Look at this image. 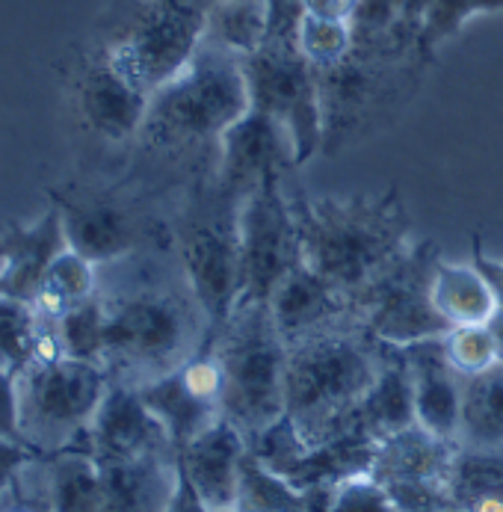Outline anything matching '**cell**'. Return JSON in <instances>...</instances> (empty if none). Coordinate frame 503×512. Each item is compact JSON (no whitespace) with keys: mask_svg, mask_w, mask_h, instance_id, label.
<instances>
[{"mask_svg":"<svg viewBox=\"0 0 503 512\" xmlns=\"http://www.w3.org/2000/svg\"><path fill=\"white\" fill-rule=\"evenodd\" d=\"M329 512H400L391 492L370 474H353L332 486Z\"/></svg>","mask_w":503,"mask_h":512,"instance_id":"34","label":"cell"},{"mask_svg":"<svg viewBox=\"0 0 503 512\" xmlns=\"http://www.w3.org/2000/svg\"><path fill=\"white\" fill-rule=\"evenodd\" d=\"M435 261L424 252H409L382 282L364 293V329L382 347H412L444 338L450 326L432 308L430 276Z\"/></svg>","mask_w":503,"mask_h":512,"instance_id":"11","label":"cell"},{"mask_svg":"<svg viewBox=\"0 0 503 512\" xmlns=\"http://www.w3.org/2000/svg\"><path fill=\"white\" fill-rule=\"evenodd\" d=\"M267 30H270L267 0H216L205 39H211L237 57H249L267 42Z\"/></svg>","mask_w":503,"mask_h":512,"instance_id":"27","label":"cell"},{"mask_svg":"<svg viewBox=\"0 0 503 512\" xmlns=\"http://www.w3.org/2000/svg\"><path fill=\"white\" fill-rule=\"evenodd\" d=\"M83 441L98 462L134 459L148 453H178L166 427L145 406L140 391L116 382H110V391L101 400Z\"/></svg>","mask_w":503,"mask_h":512,"instance_id":"15","label":"cell"},{"mask_svg":"<svg viewBox=\"0 0 503 512\" xmlns=\"http://www.w3.org/2000/svg\"><path fill=\"white\" fill-rule=\"evenodd\" d=\"M492 332H495V338H498V353H501V365H503V308L492 317Z\"/></svg>","mask_w":503,"mask_h":512,"instance_id":"43","label":"cell"},{"mask_svg":"<svg viewBox=\"0 0 503 512\" xmlns=\"http://www.w3.org/2000/svg\"><path fill=\"white\" fill-rule=\"evenodd\" d=\"M74 98L83 122L104 140L122 143L143 131L148 92L119 72L101 48L89 51L74 74Z\"/></svg>","mask_w":503,"mask_h":512,"instance_id":"14","label":"cell"},{"mask_svg":"<svg viewBox=\"0 0 503 512\" xmlns=\"http://www.w3.org/2000/svg\"><path fill=\"white\" fill-rule=\"evenodd\" d=\"M66 249L69 240L57 205L27 225L9 222L0 234V299L33 305L42 279Z\"/></svg>","mask_w":503,"mask_h":512,"instance_id":"16","label":"cell"},{"mask_svg":"<svg viewBox=\"0 0 503 512\" xmlns=\"http://www.w3.org/2000/svg\"><path fill=\"white\" fill-rule=\"evenodd\" d=\"M471 264L486 276V282H489L492 291H495L498 308H503V261L492 258V255L483 249V237H480V234L471 240Z\"/></svg>","mask_w":503,"mask_h":512,"instance_id":"37","label":"cell"},{"mask_svg":"<svg viewBox=\"0 0 503 512\" xmlns=\"http://www.w3.org/2000/svg\"><path fill=\"white\" fill-rule=\"evenodd\" d=\"M282 178L285 175H270L237 205L243 273L240 302H267L273 288L288 276L290 267L302 261L296 217Z\"/></svg>","mask_w":503,"mask_h":512,"instance_id":"10","label":"cell"},{"mask_svg":"<svg viewBox=\"0 0 503 512\" xmlns=\"http://www.w3.org/2000/svg\"><path fill=\"white\" fill-rule=\"evenodd\" d=\"M249 107L270 113L288 128L296 166L308 163L326 140L320 74L302 57L299 45H261L243 57Z\"/></svg>","mask_w":503,"mask_h":512,"instance_id":"9","label":"cell"},{"mask_svg":"<svg viewBox=\"0 0 503 512\" xmlns=\"http://www.w3.org/2000/svg\"><path fill=\"white\" fill-rule=\"evenodd\" d=\"M296 45L302 57L317 69L329 72L347 63L356 54V36L353 24L344 18H320V15H305L299 24Z\"/></svg>","mask_w":503,"mask_h":512,"instance_id":"29","label":"cell"},{"mask_svg":"<svg viewBox=\"0 0 503 512\" xmlns=\"http://www.w3.org/2000/svg\"><path fill=\"white\" fill-rule=\"evenodd\" d=\"M350 24L356 36V51H367L391 30H400V6L397 0H356Z\"/></svg>","mask_w":503,"mask_h":512,"instance_id":"35","label":"cell"},{"mask_svg":"<svg viewBox=\"0 0 503 512\" xmlns=\"http://www.w3.org/2000/svg\"><path fill=\"white\" fill-rule=\"evenodd\" d=\"M373 335L350 323H335L288 341L285 415L308 447L359 433L361 400L382 370V350Z\"/></svg>","mask_w":503,"mask_h":512,"instance_id":"3","label":"cell"},{"mask_svg":"<svg viewBox=\"0 0 503 512\" xmlns=\"http://www.w3.org/2000/svg\"><path fill=\"white\" fill-rule=\"evenodd\" d=\"M246 450H249L246 439L225 418H219L216 424L202 430L196 439L187 441L178 450L181 477L211 512H231L234 507Z\"/></svg>","mask_w":503,"mask_h":512,"instance_id":"17","label":"cell"},{"mask_svg":"<svg viewBox=\"0 0 503 512\" xmlns=\"http://www.w3.org/2000/svg\"><path fill=\"white\" fill-rule=\"evenodd\" d=\"M353 9H356V0H305V15H320V18L350 21Z\"/></svg>","mask_w":503,"mask_h":512,"instance_id":"39","label":"cell"},{"mask_svg":"<svg viewBox=\"0 0 503 512\" xmlns=\"http://www.w3.org/2000/svg\"><path fill=\"white\" fill-rule=\"evenodd\" d=\"M456 447L471 456H503V365L462 379V424Z\"/></svg>","mask_w":503,"mask_h":512,"instance_id":"24","label":"cell"},{"mask_svg":"<svg viewBox=\"0 0 503 512\" xmlns=\"http://www.w3.org/2000/svg\"><path fill=\"white\" fill-rule=\"evenodd\" d=\"M468 512H503V489H483L468 501Z\"/></svg>","mask_w":503,"mask_h":512,"instance_id":"42","label":"cell"},{"mask_svg":"<svg viewBox=\"0 0 503 512\" xmlns=\"http://www.w3.org/2000/svg\"><path fill=\"white\" fill-rule=\"evenodd\" d=\"M60 332H63L69 359L101 365L104 362V302H101V296L95 293L86 302H80L77 308H72L60 320Z\"/></svg>","mask_w":503,"mask_h":512,"instance_id":"32","label":"cell"},{"mask_svg":"<svg viewBox=\"0 0 503 512\" xmlns=\"http://www.w3.org/2000/svg\"><path fill=\"white\" fill-rule=\"evenodd\" d=\"M359 433L373 441H385L409 427H415V394H412V373L397 347H388V356L376 382L370 385L367 397L361 400Z\"/></svg>","mask_w":503,"mask_h":512,"instance_id":"22","label":"cell"},{"mask_svg":"<svg viewBox=\"0 0 503 512\" xmlns=\"http://www.w3.org/2000/svg\"><path fill=\"white\" fill-rule=\"evenodd\" d=\"M350 302H353L350 296L332 288L302 261L290 267L288 276L273 288L267 299L270 314L279 332L285 335V341H296V338H305L311 332L341 323L344 314L350 311L347 308Z\"/></svg>","mask_w":503,"mask_h":512,"instance_id":"20","label":"cell"},{"mask_svg":"<svg viewBox=\"0 0 503 512\" xmlns=\"http://www.w3.org/2000/svg\"><path fill=\"white\" fill-rule=\"evenodd\" d=\"M296 166L288 128L264 110L249 107L216 143V187L237 205L270 175Z\"/></svg>","mask_w":503,"mask_h":512,"instance_id":"13","label":"cell"},{"mask_svg":"<svg viewBox=\"0 0 503 512\" xmlns=\"http://www.w3.org/2000/svg\"><path fill=\"white\" fill-rule=\"evenodd\" d=\"M430 299L432 308L450 329L492 323V317L501 311L492 285L474 264L435 261L430 276Z\"/></svg>","mask_w":503,"mask_h":512,"instance_id":"25","label":"cell"},{"mask_svg":"<svg viewBox=\"0 0 503 512\" xmlns=\"http://www.w3.org/2000/svg\"><path fill=\"white\" fill-rule=\"evenodd\" d=\"M400 6V30L418 36L421 24H424V15H427V6L430 0H397Z\"/></svg>","mask_w":503,"mask_h":512,"instance_id":"40","label":"cell"},{"mask_svg":"<svg viewBox=\"0 0 503 512\" xmlns=\"http://www.w3.org/2000/svg\"><path fill=\"white\" fill-rule=\"evenodd\" d=\"M181 471V468H178ZM166 512H211L199 498H196V492L187 486V480L181 477V483H178V492H175V498H172V504H169V510Z\"/></svg>","mask_w":503,"mask_h":512,"instance_id":"41","label":"cell"},{"mask_svg":"<svg viewBox=\"0 0 503 512\" xmlns=\"http://www.w3.org/2000/svg\"><path fill=\"white\" fill-rule=\"evenodd\" d=\"M208 36V15L169 0H116L110 33L98 45L143 92H157L181 72Z\"/></svg>","mask_w":503,"mask_h":512,"instance_id":"6","label":"cell"},{"mask_svg":"<svg viewBox=\"0 0 503 512\" xmlns=\"http://www.w3.org/2000/svg\"><path fill=\"white\" fill-rule=\"evenodd\" d=\"M299 258L332 288L361 299L409 252V217L385 196H290Z\"/></svg>","mask_w":503,"mask_h":512,"instance_id":"1","label":"cell"},{"mask_svg":"<svg viewBox=\"0 0 503 512\" xmlns=\"http://www.w3.org/2000/svg\"><path fill=\"white\" fill-rule=\"evenodd\" d=\"M48 512H104V483L86 441L42 456Z\"/></svg>","mask_w":503,"mask_h":512,"instance_id":"23","label":"cell"},{"mask_svg":"<svg viewBox=\"0 0 503 512\" xmlns=\"http://www.w3.org/2000/svg\"><path fill=\"white\" fill-rule=\"evenodd\" d=\"M0 441L27 447L18 424V385H15V370L0 365ZM30 450V447H27Z\"/></svg>","mask_w":503,"mask_h":512,"instance_id":"36","label":"cell"},{"mask_svg":"<svg viewBox=\"0 0 503 512\" xmlns=\"http://www.w3.org/2000/svg\"><path fill=\"white\" fill-rule=\"evenodd\" d=\"M36 335V314L33 305L0 299V365L9 370H21L30 362Z\"/></svg>","mask_w":503,"mask_h":512,"instance_id":"33","label":"cell"},{"mask_svg":"<svg viewBox=\"0 0 503 512\" xmlns=\"http://www.w3.org/2000/svg\"><path fill=\"white\" fill-rule=\"evenodd\" d=\"M249 110L243 57L205 39L193 60L148 98L143 137L151 148L214 146Z\"/></svg>","mask_w":503,"mask_h":512,"instance_id":"4","label":"cell"},{"mask_svg":"<svg viewBox=\"0 0 503 512\" xmlns=\"http://www.w3.org/2000/svg\"><path fill=\"white\" fill-rule=\"evenodd\" d=\"M444 356L450 367L465 379V376H477L486 373L489 367L501 365V353H498V338L492 332L489 323L480 326H453L444 338H441Z\"/></svg>","mask_w":503,"mask_h":512,"instance_id":"31","label":"cell"},{"mask_svg":"<svg viewBox=\"0 0 503 512\" xmlns=\"http://www.w3.org/2000/svg\"><path fill=\"white\" fill-rule=\"evenodd\" d=\"M302 489L270 468L261 456L246 450L231 512H290L302 501Z\"/></svg>","mask_w":503,"mask_h":512,"instance_id":"28","label":"cell"},{"mask_svg":"<svg viewBox=\"0 0 503 512\" xmlns=\"http://www.w3.org/2000/svg\"><path fill=\"white\" fill-rule=\"evenodd\" d=\"M15 385L24 444L48 456L86 436L110 391V376L95 362L66 356L51 365H24L15 373Z\"/></svg>","mask_w":503,"mask_h":512,"instance_id":"7","label":"cell"},{"mask_svg":"<svg viewBox=\"0 0 503 512\" xmlns=\"http://www.w3.org/2000/svg\"><path fill=\"white\" fill-rule=\"evenodd\" d=\"M98 293V273L95 264L80 258L77 252L66 249L42 279L39 293L33 299V314L39 320H54L60 323L72 308L86 302L89 296Z\"/></svg>","mask_w":503,"mask_h":512,"instance_id":"26","label":"cell"},{"mask_svg":"<svg viewBox=\"0 0 503 512\" xmlns=\"http://www.w3.org/2000/svg\"><path fill=\"white\" fill-rule=\"evenodd\" d=\"M486 12H503V0H430L424 24L415 36L418 54L432 57L474 15H486Z\"/></svg>","mask_w":503,"mask_h":512,"instance_id":"30","label":"cell"},{"mask_svg":"<svg viewBox=\"0 0 503 512\" xmlns=\"http://www.w3.org/2000/svg\"><path fill=\"white\" fill-rule=\"evenodd\" d=\"M33 459H39V453H33L27 447H18V444H9V441H0V495L18 477V471L24 465H30Z\"/></svg>","mask_w":503,"mask_h":512,"instance_id":"38","label":"cell"},{"mask_svg":"<svg viewBox=\"0 0 503 512\" xmlns=\"http://www.w3.org/2000/svg\"><path fill=\"white\" fill-rule=\"evenodd\" d=\"M400 353L412 373L415 424L432 439L456 444L462 424V376L447 362L441 338L403 347Z\"/></svg>","mask_w":503,"mask_h":512,"instance_id":"18","label":"cell"},{"mask_svg":"<svg viewBox=\"0 0 503 512\" xmlns=\"http://www.w3.org/2000/svg\"><path fill=\"white\" fill-rule=\"evenodd\" d=\"M98 296L104 302L101 365L116 385L143 388L211 344L208 320L187 276L181 282L140 279Z\"/></svg>","mask_w":503,"mask_h":512,"instance_id":"2","label":"cell"},{"mask_svg":"<svg viewBox=\"0 0 503 512\" xmlns=\"http://www.w3.org/2000/svg\"><path fill=\"white\" fill-rule=\"evenodd\" d=\"M222 367V418L255 444L285 418L288 341L267 302H240L216 335Z\"/></svg>","mask_w":503,"mask_h":512,"instance_id":"5","label":"cell"},{"mask_svg":"<svg viewBox=\"0 0 503 512\" xmlns=\"http://www.w3.org/2000/svg\"><path fill=\"white\" fill-rule=\"evenodd\" d=\"M98 468L104 483V512H166L181 483L178 453L110 459L98 462Z\"/></svg>","mask_w":503,"mask_h":512,"instance_id":"19","label":"cell"},{"mask_svg":"<svg viewBox=\"0 0 503 512\" xmlns=\"http://www.w3.org/2000/svg\"><path fill=\"white\" fill-rule=\"evenodd\" d=\"M178 261L196 296L211 344L231 320L240 296V234H237V202L228 199L219 187L208 202L190 208L178 228Z\"/></svg>","mask_w":503,"mask_h":512,"instance_id":"8","label":"cell"},{"mask_svg":"<svg viewBox=\"0 0 503 512\" xmlns=\"http://www.w3.org/2000/svg\"><path fill=\"white\" fill-rule=\"evenodd\" d=\"M54 205L60 208L69 249L95 267L116 264L134 252L137 228L113 202H69L54 196Z\"/></svg>","mask_w":503,"mask_h":512,"instance_id":"21","label":"cell"},{"mask_svg":"<svg viewBox=\"0 0 503 512\" xmlns=\"http://www.w3.org/2000/svg\"><path fill=\"white\" fill-rule=\"evenodd\" d=\"M137 391L166 427L175 450H181L222 418V367L214 344H205L190 362Z\"/></svg>","mask_w":503,"mask_h":512,"instance_id":"12","label":"cell"}]
</instances>
